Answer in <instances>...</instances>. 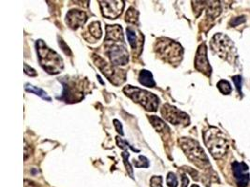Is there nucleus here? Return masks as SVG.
Returning a JSON list of instances; mask_svg holds the SVG:
<instances>
[{"label": "nucleus", "instance_id": "f257e3e1", "mask_svg": "<svg viewBox=\"0 0 250 187\" xmlns=\"http://www.w3.org/2000/svg\"><path fill=\"white\" fill-rule=\"evenodd\" d=\"M36 48L39 56V62L42 69L49 74L56 75L60 73L64 68V63L60 56L47 46L42 39L37 40Z\"/></svg>", "mask_w": 250, "mask_h": 187}, {"label": "nucleus", "instance_id": "f03ea898", "mask_svg": "<svg viewBox=\"0 0 250 187\" xmlns=\"http://www.w3.org/2000/svg\"><path fill=\"white\" fill-rule=\"evenodd\" d=\"M204 140L207 149L214 158H222L228 151L227 138L222 131L216 128H210L204 132Z\"/></svg>", "mask_w": 250, "mask_h": 187}, {"label": "nucleus", "instance_id": "7ed1b4c3", "mask_svg": "<svg viewBox=\"0 0 250 187\" xmlns=\"http://www.w3.org/2000/svg\"><path fill=\"white\" fill-rule=\"evenodd\" d=\"M123 91L127 96H129L133 101L141 104L146 111L156 112L158 110L159 99L156 94L131 85L125 86Z\"/></svg>", "mask_w": 250, "mask_h": 187}, {"label": "nucleus", "instance_id": "20e7f679", "mask_svg": "<svg viewBox=\"0 0 250 187\" xmlns=\"http://www.w3.org/2000/svg\"><path fill=\"white\" fill-rule=\"evenodd\" d=\"M179 143L182 147L183 151L191 162L196 164L200 168L210 166L209 159L206 156L204 149L196 140L188 138H182L179 140Z\"/></svg>", "mask_w": 250, "mask_h": 187}, {"label": "nucleus", "instance_id": "39448f33", "mask_svg": "<svg viewBox=\"0 0 250 187\" xmlns=\"http://www.w3.org/2000/svg\"><path fill=\"white\" fill-rule=\"evenodd\" d=\"M211 48L221 58L228 62L233 61L236 57V49L231 39L222 33H217L211 40Z\"/></svg>", "mask_w": 250, "mask_h": 187}, {"label": "nucleus", "instance_id": "423d86ee", "mask_svg": "<svg viewBox=\"0 0 250 187\" xmlns=\"http://www.w3.org/2000/svg\"><path fill=\"white\" fill-rule=\"evenodd\" d=\"M157 53L161 57L171 63H177L182 59V47L169 38L159 39L157 42Z\"/></svg>", "mask_w": 250, "mask_h": 187}, {"label": "nucleus", "instance_id": "0eeeda50", "mask_svg": "<svg viewBox=\"0 0 250 187\" xmlns=\"http://www.w3.org/2000/svg\"><path fill=\"white\" fill-rule=\"evenodd\" d=\"M161 114L172 125L183 124L185 126H187L189 124V117L187 113L183 112L177 108L169 105V104H166L162 107Z\"/></svg>", "mask_w": 250, "mask_h": 187}, {"label": "nucleus", "instance_id": "6e6552de", "mask_svg": "<svg viewBox=\"0 0 250 187\" xmlns=\"http://www.w3.org/2000/svg\"><path fill=\"white\" fill-rule=\"evenodd\" d=\"M107 54L114 66H124L128 62V53L123 42H114L111 44Z\"/></svg>", "mask_w": 250, "mask_h": 187}, {"label": "nucleus", "instance_id": "1a4fd4ad", "mask_svg": "<svg viewBox=\"0 0 250 187\" xmlns=\"http://www.w3.org/2000/svg\"><path fill=\"white\" fill-rule=\"evenodd\" d=\"M96 65L99 67V69L103 71V74L113 82L114 84H116L115 81H118L119 83H122L125 81V78L121 77V74H125V72H123V70H117L116 68H114V66H110L108 63H106L103 59L98 57H94Z\"/></svg>", "mask_w": 250, "mask_h": 187}, {"label": "nucleus", "instance_id": "9d476101", "mask_svg": "<svg viewBox=\"0 0 250 187\" xmlns=\"http://www.w3.org/2000/svg\"><path fill=\"white\" fill-rule=\"evenodd\" d=\"M195 68L208 77H210L212 74V68L207 58V50L205 43L201 44L197 51L195 57Z\"/></svg>", "mask_w": 250, "mask_h": 187}, {"label": "nucleus", "instance_id": "9b49d317", "mask_svg": "<svg viewBox=\"0 0 250 187\" xmlns=\"http://www.w3.org/2000/svg\"><path fill=\"white\" fill-rule=\"evenodd\" d=\"M101 4L103 16L109 19L117 18L123 11L124 1H99Z\"/></svg>", "mask_w": 250, "mask_h": 187}, {"label": "nucleus", "instance_id": "f8f14e48", "mask_svg": "<svg viewBox=\"0 0 250 187\" xmlns=\"http://www.w3.org/2000/svg\"><path fill=\"white\" fill-rule=\"evenodd\" d=\"M232 172L238 187H247L250 183L249 166L245 162L234 161L232 163Z\"/></svg>", "mask_w": 250, "mask_h": 187}, {"label": "nucleus", "instance_id": "ddd939ff", "mask_svg": "<svg viewBox=\"0 0 250 187\" xmlns=\"http://www.w3.org/2000/svg\"><path fill=\"white\" fill-rule=\"evenodd\" d=\"M87 20V16L85 12L78 11V10H72L68 12L66 16V22L69 27L73 29H77L80 26H83Z\"/></svg>", "mask_w": 250, "mask_h": 187}, {"label": "nucleus", "instance_id": "4468645a", "mask_svg": "<svg viewBox=\"0 0 250 187\" xmlns=\"http://www.w3.org/2000/svg\"><path fill=\"white\" fill-rule=\"evenodd\" d=\"M106 41H114V42H124L123 31L120 25H108L106 27Z\"/></svg>", "mask_w": 250, "mask_h": 187}, {"label": "nucleus", "instance_id": "2eb2a0df", "mask_svg": "<svg viewBox=\"0 0 250 187\" xmlns=\"http://www.w3.org/2000/svg\"><path fill=\"white\" fill-rule=\"evenodd\" d=\"M139 82L146 87H155L156 82L154 81L153 74L149 70H143L139 74Z\"/></svg>", "mask_w": 250, "mask_h": 187}, {"label": "nucleus", "instance_id": "dca6fc26", "mask_svg": "<svg viewBox=\"0 0 250 187\" xmlns=\"http://www.w3.org/2000/svg\"><path fill=\"white\" fill-rule=\"evenodd\" d=\"M126 37H127L128 42H129L130 46L132 48V50H137L139 43H140L141 45L144 44L143 41H139L136 30H135V28H133V27H131V26H129V27L126 28Z\"/></svg>", "mask_w": 250, "mask_h": 187}, {"label": "nucleus", "instance_id": "f3484780", "mask_svg": "<svg viewBox=\"0 0 250 187\" xmlns=\"http://www.w3.org/2000/svg\"><path fill=\"white\" fill-rule=\"evenodd\" d=\"M24 89L29 93L35 94L41 96L42 99H45L47 101H52V98L48 95V94L46 93L45 91H43L42 89H41L39 87H36L30 83H25Z\"/></svg>", "mask_w": 250, "mask_h": 187}, {"label": "nucleus", "instance_id": "a211bd4d", "mask_svg": "<svg viewBox=\"0 0 250 187\" xmlns=\"http://www.w3.org/2000/svg\"><path fill=\"white\" fill-rule=\"evenodd\" d=\"M150 122L152 123V126L156 129L157 131L159 132H164L166 130L169 131V128L167 127V125L160 119L159 117L151 116L149 117Z\"/></svg>", "mask_w": 250, "mask_h": 187}, {"label": "nucleus", "instance_id": "6ab92c4d", "mask_svg": "<svg viewBox=\"0 0 250 187\" xmlns=\"http://www.w3.org/2000/svg\"><path fill=\"white\" fill-rule=\"evenodd\" d=\"M138 17L139 12H137L134 8H130L125 14V21L127 23H138Z\"/></svg>", "mask_w": 250, "mask_h": 187}, {"label": "nucleus", "instance_id": "aec40b11", "mask_svg": "<svg viewBox=\"0 0 250 187\" xmlns=\"http://www.w3.org/2000/svg\"><path fill=\"white\" fill-rule=\"evenodd\" d=\"M217 88L223 94H229L232 91L229 82L225 81V80H221V81L217 82Z\"/></svg>", "mask_w": 250, "mask_h": 187}, {"label": "nucleus", "instance_id": "412c9836", "mask_svg": "<svg viewBox=\"0 0 250 187\" xmlns=\"http://www.w3.org/2000/svg\"><path fill=\"white\" fill-rule=\"evenodd\" d=\"M89 30H90V33L93 37H95V38H100L102 37V27H101V24L98 22H94L90 24L89 26Z\"/></svg>", "mask_w": 250, "mask_h": 187}, {"label": "nucleus", "instance_id": "4be33fe9", "mask_svg": "<svg viewBox=\"0 0 250 187\" xmlns=\"http://www.w3.org/2000/svg\"><path fill=\"white\" fill-rule=\"evenodd\" d=\"M139 159L141 160V161H137L134 159V161H133V164H134V166L136 167V168H148L149 167V161H148L147 158L146 157V156H143V155H140L139 156Z\"/></svg>", "mask_w": 250, "mask_h": 187}, {"label": "nucleus", "instance_id": "5701e85b", "mask_svg": "<svg viewBox=\"0 0 250 187\" xmlns=\"http://www.w3.org/2000/svg\"><path fill=\"white\" fill-rule=\"evenodd\" d=\"M122 157H123V159H124V163H125L126 170L128 171L130 177L133 178V169H132L130 164L128 162V157H129V153H128V152L125 151V152H123V153H122Z\"/></svg>", "mask_w": 250, "mask_h": 187}, {"label": "nucleus", "instance_id": "b1692460", "mask_svg": "<svg viewBox=\"0 0 250 187\" xmlns=\"http://www.w3.org/2000/svg\"><path fill=\"white\" fill-rule=\"evenodd\" d=\"M167 185L169 187H178V181H177V177L175 176L174 173L170 172L167 176Z\"/></svg>", "mask_w": 250, "mask_h": 187}, {"label": "nucleus", "instance_id": "393cba45", "mask_svg": "<svg viewBox=\"0 0 250 187\" xmlns=\"http://www.w3.org/2000/svg\"><path fill=\"white\" fill-rule=\"evenodd\" d=\"M150 186L151 187H162V177L153 176L150 180Z\"/></svg>", "mask_w": 250, "mask_h": 187}, {"label": "nucleus", "instance_id": "a878e982", "mask_svg": "<svg viewBox=\"0 0 250 187\" xmlns=\"http://www.w3.org/2000/svg\"><path fill=\"white\" fill-rule=\"evenodd\" d=\"M245 22H246V16H239L237 18H235V19L231 20L229 24H230L231 26H233V27H234V26H237L239 24L245 23Z\"/></svg>", "mask_w": 250, "mask_h": 187}, {"label": "nucleus", "instance_id": "bb28decb", "mask_svg": "<svg viewBox=\"0 0 250 187\" xmlns=\"http://www.w3.org/2000/svg\"><path fill=\"white\" fill-rule=\"evenodd\" d=\"M232 81L234 82V84H235V86H236V89L238 90V93L240 94H242V91H241V86H242V78H241V76H234L233 78H232Z\"/></svg>", "mask_w": 250, "mask_h": 187}, {"label": "nucleus", "instance_id": "cd10ccee", "mask_svg": "<svg viewBox=\"0 0 250 187\" xmlns=\"http://www.w3.org/2000/svg\"><path fill=\"white\" fill-rule=\"evenodd\" d=\"M24 72L26 75L30 76V77H35L37 76V72L35 71L34 69H32L31 67H29L27 64H24Z\"/></svg>", "mask_w": 250, "mask_h": 187}, {"label": "nucleus", "instance_id": "c85d7f7f", "mask_svg": "<svg viewBox=\"0 0 250 187\" xmlns=\"http://www.w3.org/2000/svg\"><path fill=\"white\" fill-rule=\"evenodd\" d=\"M114 127L116 129V131L121 135L123 136L124 135V132H123V128H122V125L121 123L118 121V120H114Z\"/></svg>", "mask_w": 250, "mask_h": 187}, {"label": "nucleus", "instance_id": "c756f323", "mask_svg": "<svg viewBox=\"0 0 250 187\" xmlns=\"http://www.w3.org/2000/svg\"><path fill=\"white\" fill-rule=\"evenodd\" d=\"M59 46L62 48V50L65 52V54H66V55H71L69 48H68V46H67V44H66L62 39H61V40H59Z\"/></svg>", "mask_w": 250, "mask_h": 187}, {"label": "nucleus", "instance_id": "7c9ffc66", "mask_svg": "<svg viewBox=\"0 0 250 187\" xmlns=\"http://www.w3.org/2000/svg\"><path fill=\"white\" fill-rule=\"evenodd\" d=\"M181 179H182V187H188L189 184V179L188 178V176L182 175Z\"/></svg>", "mask_w": 250, "mask_h": 187}, {"label": "nucleus", "instance_id": "2f4dec72", "mask_svg": "<svg viewBox=\"0 0 250 187\" xmlns=\"http://www.w3.org/2000/svg\"><path fill=\"white\" fill-rule=\"evenodd\" d=\"M191 187H199V186H197V185H193Z\"/></svg>", "mask_w": 250, "mask_h": 187}]
</instances>
